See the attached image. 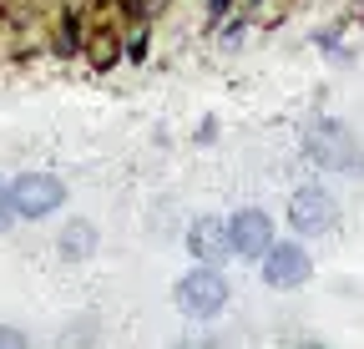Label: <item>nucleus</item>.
<instances>
[{
    "label": "nucleus",
    "mask_w": 364,
    "mask_h": 349,
    "mask_svg": "<svg viewBox=\"0 0 364 349\" xmlns=\"http://www.w3.org/2000/svg\"><path fill=\"white\" fill-rule=\"evenodd\" d=\"M304 157L318 162V167H329V172H364V142L334 117L314 122L304 132Z\"/></svg>",
    "instance_id": "f257e3e1"
},
{
    "label": "nucleus",
    "mask_w": 364,
    "mask_h": 349,
    "mask_svg": "<svg viewBox=\"0 0 364 349\" xmlns=\"http://www.w3.org/2000/svg\"><path fill=\"white\" fill-rule=\"evenodd\" d=\"M172 299H177V309L188 314V319H218V314L228 309V279H223L218 269L198 264L193 274H182V279H177Z\"/></svg>",
    "instance_id": "f03ea898"
},
{
    "label": "nucleus",
    "mask_w": 364,
    "mask_h": 349,
    "mask_svg": "<svg viewBox=\"0 0 364 349\" xmlns=\"http://www.w3.org/2000/svg\"><path fill=\"white\" fill-rule=\"evenodd\" d=\"M11 203H16V218L41 223V218H51L66 203V183L56 178V172H21V178L11 183Z\"/></svg>",
    "instance_id": "7ed1b4c3"
},
{
    "label": "nucleus",
    "mask_w": 364,
    "mask_h": 349,
    "mask_svg": "<svg viewBox=\"0 0 364 349\" xmlns=\"http://www.w3.org/2000/svg\"><path fill=\"white\" fill-rule=\"evenodd\" d=\"M289 228L304 233V238L334 233V228H339V203H334V193L314 188V183L294 188V198H289Z\"/></svg>",
    "instance_id": "20e7f679"
},
{
    "label": "nucleus",
    "mask_w": 364,
    "mask_h": 349,
    "mask_svg": "<svg viewBox=\"0 0 364 349\" xmlns=\"http://www.w3.org/2000/svg\"><path fill=\"white\" fill-rule=\"evenodd\" d=\"M258 264H263V284H268V289H299V284H309V274H314L304 243H279V238H273V248L258 258Z\"/></svg>",
    "instance_id": "39448f33"
},
{
    "label": "nucleus",
    "mask_w": 364,
    "mask_h": 349,
    "mask_svg": "<svg viewBox=\"0 0 364 349\" xmlns=\"http://www.w3.org/2000/svg\"><path fill=\"white\" fill-rule=\"evenodd\" d=\"M228 238H233L238 258H263L273 248V218L263 208H238L233 218H228Z\"/></svg>",
    "instance_id": "423d86ee"
},
{
    "label": "nucleus",
    "mask_w": 364,
    "mask_h": 349,
    "mask_svg": "<svg viewBox=\"0 0 364 349\" xmlns=\"http://www.w3.org/2000/svg\"><path fill=\"white\" fill-rule=\"evenodd\" d=\"M188 253L198 258V264L218 269L228 253H233V238H228V218H193V228H188Z\"/></svg>",
    "instance_id": "0eeeda50"
},
{
    "label": "nucleus",
    "mask_w": 364,
    "mask_h": 349,
    "mask_svg": "<svg viewBox=\"0 0 364 349\" xmlns=\"http://www.w3.org/2000/svg\"><path fill=\"white\" fill-rule=\"evenodd\" d=\"M61 258H71V264H81V258H91V253H97V228H91L86 223V218H76V223H66L61 228Z\"/></svg>",
    "instance_id": "6e6552de"
},
{
    "label": "nucleus",
    "mask_w": 364,
    "mask_h": 349,
    "mask_svg": "<svg viewBox=\"0 0 364 349\" xmlns=\"http://www.w3.org/2000/svg\"><path fill=\"white\" fill-rule=\"evenodd\" d=\"M0 349H31V339L16 324H0Z\"/></svg>",
    "instance_id": "1a4fd4ad"
},
{
    "label": "nucleus",
    "mask_w": 364,
    "mask_h": 349,
    "mask_svg": "<svg viewBox=\"0 0 364 349\" xmlns=\"http://www.w3.org/2000/svg\"><path fill=\"white\" fill-rule=\"evenodd\" d=\"M11 223H16V203H11V188L0 183V233H6Z\"/></svg>",
    "instance_id": "9d476101"
},
{
    "label": "nucleus",
    "mask_w": 364,
    "mask_h": 349,
    "mask_svg": "<svg viewBox=\"0 0 364 349\" xmlns=\"http://www.w3.org/2000/svg\"><path fill=\"white\" fill-rule=\"evenodd\" d=\"M127 6H132L136 16H152V11H162V0H127Z\"/></svg>",
    "instance_id": "9b49d317"
},
{
    "label": "nucleus",
    "mask_w": 364,
    "mask_h": 349,
    "mask_svg": "<svg viewBox=\"0 0 364 349\" xmlns=\"http://www.w3.org/2000/svg\"><path fill=\"white\" fill-rule=\"evenodd\" d=\"M208 6H213V16H223V11H228V0H208Z\"/></svg>",
    "instance_id": "f8f14e48"
}]
</instances>
